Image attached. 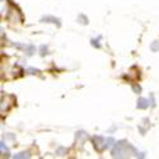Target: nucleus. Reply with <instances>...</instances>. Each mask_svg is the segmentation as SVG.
<instances>
[{
  "label": "nucleus",
  "instance_id": "39448f33",
  "mask_svg": "<svg viewBox=\"0 0 159 159\" xmlns=\"http://www.w3.org/2000/svg\"><path fill=\"white\" fill-rule=\"evenodd\" d=\"M14 159H23V158H30V153L28 152H22L19 154H16L14 157H13Z\"/></svg>",
  "mask_w": 159,
  "mask_h": 159
},
{
  "label": "nucleus",
  "instance_id": "f03ea898",
  "mask_svg": "<svg viewBox=\"0 0 159 159\" xmlns=\"http://www.w3.org/2000/svg\"><path fill=\"white\" fill-rule=\"evenodd\" d=\"M136 107L139 110H145L149 107V101L147 98H139L138 99V103H136Z\"/></svg>",
  "mask_w": 159,
  "mask_h": 159
},
{
  "label": "nucleus",
  "instance_id": "f257e3e1",
  "mask_svg": "<svg viewBox=\"0 0 159 159\" xmlns=\"http://www.w3.org/2000/svg\"><path fill=\"white\" fill-rule=\"evenodd\" d=\"M124 153H125V150H124V147H122V144H117L116 147H115V149L112 150V157H118V158H121V157H124Z\"/></svg>",
  "mask_w": 159,
  "mask_h": 159
},
{
  "label": "nucleus",
  "instance_id": "0eeeda50",
  "mask_svg": "<svg viewBox=\"0 0 159 159\" xmlns=\"http://www.w3.org/2000/svg\"><path fill=\"white\" fill-rule=\"evenodd\" d=\"M134 90H135V92H140V88H139V87H134Z\"/></svg>",
  "mask_w": 159,
  "mask_h": 159
},
{
  "label": "nucleus",
  "instance_id": "20e7f679",
  "mask_svg": "<svg viewBox=\"0 0 159 159\" xmlns=\"http://www.w3.org/2000/svg\"><path fill=\"white\" fill-rule=\"evenodd\" d=\"M113 144H115V139H113V138L106 139V141H104V149H106V148H111V147H113Z\"/></svg>",
  "mask_w": 159,
  "mask_h": 159
},
{
  "label": "nucleus",
  "instance_id": "7ed1b4c3",
  "mask_svg": "<svg viewBox=\"0 0 159 159\" xmlns=\"http://www.w3.org/2000/svg\"><path fill=\"white\" fill-rule=\"evenodd\" d=\"M41 22H50V23H56L57 25H60V20L55 17H51V16H46L41 19Z\"/></svg>",
  "mask_w": 159,
  "mask_h": 159
},
{
  "label": "nucleus",
  "instance_id": "423d86ee",
  "mask_svg": "<svg viewBox=\"0 0 159 159\" xmlns=\"http://www.w3.org/2000/svg\"><path fill=\"white\" fill-rule=\"evenodd\" d=\"M152 50L153 51H159V41H154L152 43Z\"/></svg>",
  "mask_w": 159,
  "mask_h": 159
}]
</instances>
